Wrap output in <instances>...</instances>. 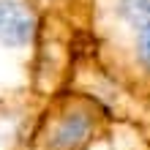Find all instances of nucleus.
I'll use <instances>...</instances> for the list:
<instances>
[{"label":"nucleus","instance_id":"nucleus-2","mask_svg":"<svg viewBox=\"0 0 150 150\" xmlns=\"http://www.w3.org/2000/svg\"><path fill=\"white\" fill-rule=\"evenodd\" d=\"M120 123L90 93L66 87L41 101L28 131V150H96Z\"/></svg>","mask_w":150,"mask_h":150},{"label":"nucleus","instance_id":"nucleus-4","mask_svg":"<svg viewBox=\"0 0 150 150\" xmlns=\"http://www.w3.org/2000/svg\"><path fill=\"white\" fill-rule=\"evenodd\" d=\"M36 6L41 22L63 25L76 33L90 36V14H93V0H30Z\"/></svg>","mask_w":150,"mask_h":150},{"label":"nucleus","instance_id":"nucleus-1","mask_svg":"<svg viewBox=\"0 0 150 150\" xmlns=\"http://www.w3.org/2000/svg\"><path fill=\"white\" fill-rule=\"evenodd\" d=\"M87 52L109 82L150 109V0H93Z\"/></svg>","mask_w":150,"mask_h":150},{"label":"nucleus","instance_id":"nucleus-3","mask_svg":"<svg viewBox=\"0 0 150 150\" xmlns=\"http://www.w3.org/2000/svg\"><path fill=\"white\" fill-rule=\"evenodd\" d=\"M38 44L41 16L36 6L30 0H0V104L38 98Z\"/></svg>","mask_w":150,"mask_h":150},{"label":"nucleus","instance_id":"nucleus-5","mask_svg":"<svg viewBox=\"0 0 150 150\" xmlns=\"http://www.w3.org/2000/svg\"><path fill=\"white\" fill-rule=\"evenodd\" d=\"M19 150H28V147H19Z\"/></svg>","mask_w":150,"mask_h":150}]
</instances>
